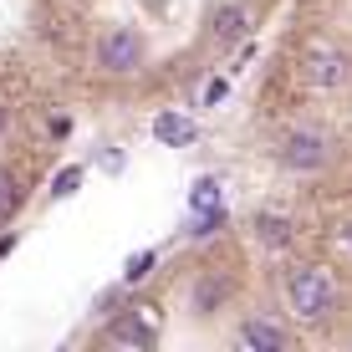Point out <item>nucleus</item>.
<instances>
[{"mask_svg":"<svg viewBox=\"0 0 352 352\" xmlns=\"http://www.w3.org/2000/svg\"><path fill=\"white\" fill-rule=\"evenodd\" d=\"M286 307L296 322H327L337 311V281L317 261H296L286 271Z\"/></svg>","mask_w":352,"mask_h":352,"instance_id":"nucleus-1","label":"nucleus"},{"mask_svg":"<svg viewBox=\"0 0 352 352\" xmlns=\"http://www.w3.org/2000/svg\"><path fill=\"white\" fill-rule=\"evenodd\" d=\"M143 62H148V46H143V31L138 26H102V36H97L92 46V67L107 72V77H138Z\"/></svg>","mask_w":352,"mask_h":352,"instance_id":"nucleus-2","label":"nucleus"},{"mask_svg":"<svg viewBox=\"0 0 352 352\" xmlns=\"http://www.w3.org/2000/svg\"><path fill=\"white\" fill-rule=\"evenodd\" d=\"M301 82H307L311 92H337L352 82V52L342 41H332V36H317V41H307V52H301Z\"/></svg>","mask_w":352,"mask_h":352,"instance_id":"nucleus-3","label":"nucleus"},{"mask_svg":"<svg viewBox=\"0 0 352 352\" xmlns=\"http://www.w3.org/2000/svg\"><path fill=\"white\" fill-rule=\"evenodd\" d=\"M276 164L291 168V174H322L332 164V138L317 133V128H291L276 143Z\"/></svg>","mask_w":352,"mask_h":352,"instance_id":"nucleus-4","label":"nucleus"},{"mask_svg":"<svg viewBox=\"0 0 352 352\" xmlns=\"http://www.w3.org/2000/svg\"><path fill=\"white\" fill-rule=\"evenodd\" d=\"M235 342L245 352H286L291 347V332H286L281 317H271V311H250V317L240 322Z\"/></svg>","mask_w":352,"mask_h":352,"instance_id":"nucleus-5","label":"nucleus"},{"mask_svg":"<svg viewBox=\"0 0 352 352\" xmlns=\"http://www.w3.org/2000/svg\"><path fill=\"white\" fill-rule=\"evenodd\" d=\"M159 337V322H153V307H138V311H123L118 322L102 327V342H118V347H153Z\"/></svg>","mask_w":352,"mask_h":352,"instance_id":"nucleus-6","label":"nucleus"},{"mask_svg":"<svg viewBox=\"0 0 352 352\" xmlns=\"http://www.w3.org/2000/svg\"><path fill=\"white\" fill-rule=\"evenodd\" d=\"M210 36L220 46H240L250 36V10L235 6V0H220V6H210Z\"/></svg>","mask_w":352,"mask_h":352,"instance_id":"nucleus-7","label":"nucleus"},{"mask_svg":"<svg viewBox=\"0 0 352 352\" xmlns=\"http://www.w3.org/2000/svg\"><path fill=\"white\" fill-rule=\"evenodd\" d=\"M153 138H159V148H189V143L199 138V123H194L189 113H179V107H164V113L153 118Z\"/></svg>","mask_w":352,"mask_h":352,"instance_id":"nucleus-8","label":"nucleus"},{"mask_svg":"<svg viewBox=\"0 0 352 352\" xmlns=\"http://www.w3.org/2000/svg\"><path fill=\"white\" fill-rule=\"evenodd\" d=\"M225 301H230V276L225 271H204L194 281V317H214Z\"/></svg>","mask_w":352,"mask_h":352,"instance_id":"nucleus-9","label":"nucleus"},{"mask_svg":"<svg viewBox=\"0 0 352 352\" xmlns=\"http://www.w3.org/2000/svg\"><path fill=\"white\" fill-rule=\"evenodd\" d=\"M256 240L265 250H286L291 245V220H281V214H256Z\"/></svg>","mask_w":352,"mask_h":352,"instance_id":"nucleus-10","label":"nucleus"},{"mask_svg":"<svg viewBox=\"0 0 352 352\" xmlns=\"http://www.w3.org/2000/svg\"><path fill=\"white\" fill-rule=\"evenodd\" d=\"M26 204V189H21V174L16 168H0V225L16 220V210Z\"/></svg>","mask_w":352,"mask_h":352,"instance_id":"nucleus-11","label":"nucleus"},{"mask_svg":"<svg viewBox=\"0 0 352 352\" xmlns=\"http://www.w3.org/2000/svg\"><path fill=\"white\" fill-rule=\"evenodd\" d=\"M225 220H230V214H225V204H214V210H194L189 235H194V240H210V235H220V230H225Z\"/></svg>","mask_w":352,"mask_h":352,"instance_id":"nucleus-12","label":"nucleus"},{"mask_svg":"<svg viewBox=\"0 0 352 352\" xmlns=\"http://www.w3.org/2000/svg\"><path fill=\"white\" fill-rule=\"evenodd\" d=\"M159 265V250H133L128 265H123V281L128 286H138V281H148V271Z\"/></svg>","mask_w":352,"mask_h":352,"instance_id":"nucleus-13","label":"nucleus"},{"mask_svg":"<svg viewBox=\"0 0 352 352\" xmlns=\"http://www.w3.org/2000/svg\"><path fill=\"white\" fill-rule=\"evenodd\" d=\"M82 179H87V168H82V164H67L62 174L52 179V199H72V194L82 189Z\"/></svg>","mask_w":352,"mask_h":352,"instance_id":"nucleus-14","label":"nucleus"},{"mask_svg":"<svg viewBox=\"0 0 352 352\" xmlns=\"http://www.w3.org/2000/svg\"><path fill=\"white\" fill-rule=\"evenodd\" d=\"M220 204V184L214 179H199V184L189 189V210H214Z\"/></svg>","mask_w":352,"mask_h":352,"instance_id":"nucleus-15","label":"nucleus"},{"mask_svg":"<svg viewBox=\"0 0 352 352\" xmlns=\"http://www.w3.org/2000/svg\"><path fill=\"white\" fill-rule=\"evenodd\" d=\"M97 168H102V174H123V168H128V153H123V148H102V153H97Z\"/></svg>","mask_w":352,"mask_h":352,"instance_id":"nucleus-16","label":"nucleus"},{"mask_svg":"<svg viewBox=\"0 0 352 352\" xmlns=\"http://www.w3.org/2000/svg\"><path fill=\"white\" fill-rule=\"evenodd\" d=\"M225 92H230V87H225V82H220V77H214V82H210V87H204V107H214V102H225Z\"/></svg>","mask_w":352,"mask_h":352,"instance_id":"nucleus-17","label":"nucleus"},{"mask_svg":"<svg viewBox=\"0 0 352 352\" xmlns=\"http://www.w3.org/2000/svg\"><path fill=\"white\" fill-rule=\"evenodd\" d=\"M337 245H342V250H347V256H352V220H347L342 230H337Z\"/></svg>","mask_w":352,"mask_h":352,"instance_id":"nucleus-18","label":"nucleus"},{"mask_svg":"<svg viewBox=\"0 0 352 352\" xmlns=\"http://www.w3.org/2000/svg\"><path fill=\"white\" fill-rule=\"evenodd\" d=\"M6 128H10V107L0 102V138H6Z\"/></svg>","mask_w":352,"mask_h":352,"instance_id":"nucleus-19","label":"nucleus"},{"mask_svg":"<svg viewBox=\"0 0 352 352\" xmlns=\"http://www.w3.org/2000/svg\"><path fill=\"white\" fill-rule=\"evenodd\" d=\"M10 245H16V235H6V240H0V256H10Z\"/></svg>","mask_w":352,"mask_h":352,"instance_id":"nucleus-20","label":"nucleus"}]
</instances>
